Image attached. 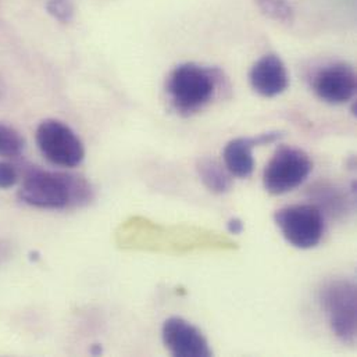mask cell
Returning <instances> with one entry per match:
<instances>
[{
    "label": "cell",
    "instance_id": "15",
    "mask_svg": "<svg viewBox=\"0 0 357 357\" xmlns=\"http://www.w3.org/2000/svg\"><path fill=\"white\" fill-rule=\"evenodd\" d=\"M18 181L15 167L7 162H0V189H10Z\"/></svg>",
    "mask_w": 357,
    "mask_h": 357
},
{
    "label": "cell",
    "instance_id": "14",
    "mask_svg": "<svg viewBox=\"0 0 357 357\" xmlns=\"http://www.w3.org/2000/svg\"><path fill=\"white\" fill-rule=\"evenodd\" d=\"M46 8L47 13L60 22H70L74 17V7L70 0H50Z\"/></svg>",
    "mask_w": 357,
    "mask_h": 357
},
{
    "label": "cell",
    "instance_id": "4",
    "mask_svg": "<svg viewBox=\"0 0 357 357\" xmlns=\"http://www.w3.org/2000/svg\"><path fill=\"white\" fill-rule=\"evenodd\" d=\"M274 221L282 236L298 249L316 248L326 232V220L316 204H292L275 211Z\"/></svg>",
    "mask_w": 357,
    "mask_h": 357
},
{
    "label": "cell",
    "instance_id": "9",
    "mask_svg": "<svg viewBox=\"0 0 357 357\" xmlns=\"http://www.w3.org/2000/svg\"><path fill=\"white\" fill-rule=\"evenodd\" d=\"M252 89L263 98H275L289 86V74L285 63L277 54H264L250 68Z\"/></svg>",
    "mask_w": 357,
    "mask_h": 357
},
{
    "label": "cell",
    "instance_id": "17",
    "mask_svg": "<svg viewBox=\"0 0 357 357\" xmlns=\"http://www.w3.org/2000/svg\"><path fill=\"white\" fill-rule=\"evenodd\" d=\"M4 96H6V85H4V81L0 75V102L4 99Z\"/></svg>",
    "mask_w": 357,
    "mask_h": 357
},
{
    "label": "cell",
    "instance_id": "16",
    "mask_svg": "<svg viewBox=\"0 0 357 357\" xmlns=\"http://www.w3.org/2000/svg\"><path fill=\"white\" fill-rule=\"evenodd\" d=\"M228 229L231 234H241L243 231V222L239 218H231L228 221Z\"/></svg>",
    "mask_w": 357,
    "mask_h": 357
},
{
    "label": "cell",
    "instance_id": "1",
    "mask_svg": "<svg viewBox=\"0 0 357 357\" xmlns=\"http://www.w3.org/2000/svg\"><path fill=\"white\" fill-rule=\"evenodd\" d=\"M18 197L33 207L60 210L79 207L93 197L91 183L79 176L29 169L22 179Z\"/></svg>",
    "mask_w": 357,
    "mask_h": 357
},
{
    "label": "cell",
    "instance_id": "6",
    "mask_svg": "<svg viewBox=\"0 0 357 357\" xmlns=\"http://www.w3.org/2000/svg\"><path fill=\"white\" fill-rule=\"evenodd\" d=\"M312 170L313 162L305 151L281 146L263 172V185L271 195H284L301 186Z\"/></svg>",
    "mask_w": 357,
    "mask_h": 357
},
{
    "label": "cell",
    "instance_id": "8",
    "mask_svg": "<svg viewBox=\"0 0 357 357\" xmlns=\"http://www.w3.org/2000/svg\"><path fill=\"white\" fill-rule=\"evenodd\" d=\"M162 337L166 348L174 356H213V351L202 331L181 317H172L165 321Z\"/></svg>",
    "mask_w": 357,
    "mask_h": 357
},
{
    "label": "cell",
    "instance_id": "13",
    "mask_svg": "<svg viewBox=\"0 0 357 357\" xmlns=\"http://www.w3.org/2000/svg\"><path fill=\"white\" fill-rule=\"evenodd\" d=\"M22 137L11 127L0 123V156L15 158L24 149Z\"/></svg>",
    "mask_w": 357,
    "mask_h": 357
},
{
    "label": "cell",
    "instance_id": "7",
    "mask_svg": "<svg viewBox=\"0 0 357 357\" xmlns=\"http://www.w3.org/2000/svg\"><path fill=\"white\" fill-rule=\"evenodd\" d=\"M356 73L352 66L338 61L317 71L313 78L316 95L326 103L344 105L356 95Z\"/></svg>",
    "mask_w": 357,
    "mask_h": 357
},
{
    "label": "cell",
    "instance_id": "10",
    "mask_svg": "<svg viewBox=\"0 0 357 357\" xmlns=\"http://www.w3.org/2000/svg\"><path fill=\"white\" fill-rule=\"evenodd\" d=\"M256 148L255 137L235 138L227 144L222 152L224 166L228 173L236 178H249L255 170L253 149Z\"/></svg>",
    "mask_w": 357,
    "mask_h": 357
},
{
    "label": "cell",
    "instance_id": "2",
    "mask_svg": "<svg viewBox=\"0 0 357 357\" xmlns=\"http://www.w3.org/2000/svg\"><path fill=\"white\" fill-rule=\"evenodd\" d=\"M220 71L196 63H182L169 75L166 91L173 109L192 116L204 109L215 96Z\"/></svg>",
    "mask_w": 357,
    "mask_h": 357
},
{
    "label": "cell",
    "instance_id": "3",
    "mask_svg": "<svg viewBox=\"0 0 357 357\" xmlns=\"http://www.w3.org/2000/svg\"><path fill=\"white\" fill-rule=\"evenodd\" d=\"M320 302L335 337L344 344L356 341L357 291L354 281L338 278L320 289Z\"/></svg>",
    "mask_w": 357,
    "mask_h": 357
},
{
    "label": "cell",
    "instance_id": "11",
    "mask_svg": "<svg viewBox=\"0 0 357 357\" xmlns=\"http://www.w3.org/2000/svg\"><path fill=\"white\" fill-rule=\"evenodd\" d=\"M196 169L203 185L213 193L222 195L231 189V174L225 166L220 165L217 160L207 158L200 159L196 165Z\"/></svg>",
    "mask_w": 357,
    "mask_h": 357
},
{
    "label": "cell",
    "instance_id": "5",
    "mask_svg": "<svg viewBox=\"0 0 357 357\" xmlns=\"http://www.w3.org/2000/svg\"><path fill=\"white\" fill-rule=\"evenodd\" d=\"M36 144L45 159L59 167L74 169L85 159V148L79 137L67 124L54 119L38 126Z\"/></svg>",
    "mask_w": 357,
    "mask_h": 357
},
{
    "label": "cell",
    "instance_id": "12",
    "mask_svg": "<svg viewBox=\"0 0 357 357\" xmlns=\"http://www.w3.org/2000/svg\"><path fill=\"white\" fill-rule=\"evenodd\" d=\"M259 10L277 22L289 24L295 18L294 7L287 0H253Z\"/></svg>",
    "mask_w": 357,
    "mask_h": 357
}]
</instances>
